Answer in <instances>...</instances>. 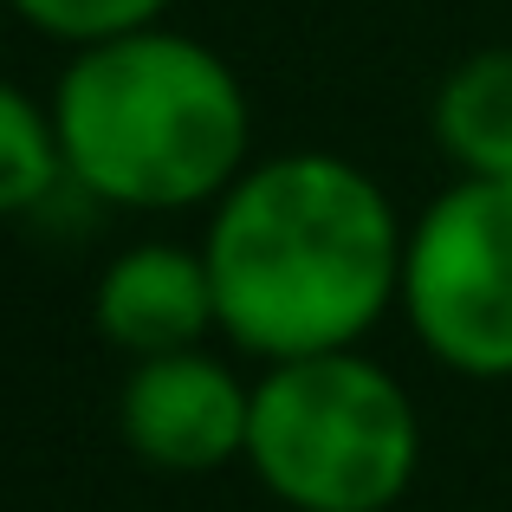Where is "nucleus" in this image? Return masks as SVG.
I'll return each mask as SVG.
<instances>
[{
  "instance_id": "nucleus-1",
  "label": "nucleus",
  "mask_w": 512,
  "mask_h": 512,
  "mask_svg": "<svg viewBox=\"0 0 512 512\" xmlns=\"http://www.w3.org/2000/svg\"><path fill=\"white\" fill-rule=\"evenodd\" d=\"M402 227L376 175L344 156L292 150L214 195L201 260L214 318L266 363L350 350L402 299Z\"/></svg>"
},
{
  "instance_id": "nucleus-2",
  "label": "nucleus",
  "mask_w": 512,
  "mask_h": 512,
  "mask_svg": "<svg viewBox=\"0 0 512 512\" xmlns=\"http://www.w3.org/2000/svg\"><path fill=\"white\" fill-rule=\"evenodd\" d=\"M65 175L111 208H195L234 188L253 111L234 65L169 26L72 52L52 91Z\"/></svg>"
},
{
  "instance_id": "nucleus-3",
  "label": "nucleus",
  "mask_w": 512,
  "mask_h": 512,
  "mask_svg": "<svg viewBox=\"0 0 512 512\" xmlns=\"http://www.w3.org/2000/svg\"><path fill=\"white\" fill-rule=\"evenodd\" d=\"M247 467L292 512H389L422 467V415L357 350L286 357L253 383Z\"/></svg>"
},
{
  "instance_id": "nucleus-4",
  "label": "nucleus",
  "mask_w": 512,
  "mask_h": 512,
  "mask_svg": "<svg viewBox=\"0 0 512 512\" xmlns=\"http://www.w3.org/2000/svg\"><path fill=\"white\" fill-rule=\"evenodd\" d=\"M402 312L435 363L512 376V175H461L402 240Z\"/></svg>"
},
{
  "instance_id": "nucleus-5",
  "label": "nucleus",
  "mask_w": 512,
  "mask_h": 512,
  "mask_svg": "<svg viewBox=\"0 0 512 512\" xmlns=\"http://www.w3.org/2000/svg\"><path fill=\"white\" fill-rule=\"evenodd\" d=\"M117 422L137 461L163 474H214L227 461H247L253 389H240V376L208 350H169L130 370Z\"/></svg>"
},
{
  "instance_id": "nucleus-6",
  "label": "nucleus",
  "mask_w": 512,
  "mask_h": 512,
  "mask_svg": "<svg viewBox=\"0 0 512 512\" xmlns=\"http://www.w3.org/2000/svg\"><path fill=\"white\" fill-rule=\"evenodd\" d=\"M91 318H98L104 344H117L137 363L169 357V350H201L208 331H221L208 260L169 240H143V247L117 253L98 279Z\"/></svg>"
},
{
  "instance_id": "nucleus-7",
  "label": "nucleus",
  "mask_w": 512,
  "mask_h": 512,
  "mask_svg": "<svg viewBox=\"0 0 512 512\" xmlns=\"http://www.w3.org/2000/svg\"><path fill=\"white\" fill-rule=\"evenodd\" d=\"M435 137L461 175H512V52H474L435 98Z\"/></svg>"
},
{
  "instance_id": "nucleus-8",
  "label": "nucleus",
  "mask_w": 512,
  "mask_h": 512,
  "mask_svg": "<svg viewBox=\"0 0 512 512\" xmlns=\"http://www.w3.org/2000/svg\"><path fill=\"white\" fill-rule=\"evenodd\" d=\"M59 182H72V175H65L52 104H33L20 85L0 78V221L46 208Z\"/></svg>"
},
{
  "instance_id": "nucleus-9",
  "label": "nucleus",
  "mask_w": 512,
  "mask_h": 512,
  "mask_svg": "<svg viewBox=\"0 0 512 512\" xmlns=\"http://www.w3.org/2000/svg\"><path fill=\"white\" fill-rule=\"evenodd\" d=\"M169 0H13L26 26L52 39H72V46H91V39H117V33H137V26H156Z\"/></svg>"
}]
</instances>
